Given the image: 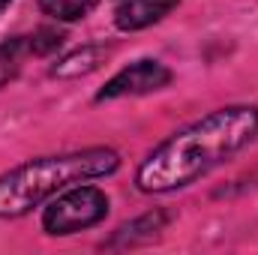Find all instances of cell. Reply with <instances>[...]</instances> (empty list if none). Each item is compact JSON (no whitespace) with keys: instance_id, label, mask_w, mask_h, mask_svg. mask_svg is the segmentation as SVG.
<instances>
[{"instance_id":"cell-7","label":"cell","mask_w":258,"mask_h":255,"mask_svg":"<svg viewBox=\"0 0 258 255\" xmlns=\"http://www.w3.org/2000/svg\"><path fill=\"white\" fill-rule=\"evenodd\" d=\"M24 54H30L27 36H18V39H3V42H0V87H3V84H9V81L18 75Z\"/></svg>"},{"instance_id":"cell-1","label":"cell","mask_w":258,"mask_h":255,"mask_svg":"<svg viewBox=\"0 0 258 255\" xmlns=\"http://www.w3.org/2000/svg\"><path fill=\"white\" fill-rule=\"evenodd\" d=\"M258 135L255 105H228L216 108L192 126L180 129L162 141L138 168L141 192H171L189 186L210 168L228 162Z\"/></svg>"},{"instance_id":"cell-5","label":"cell","mask_w":258,"mask_h":255,"mask_svg":"<svg viewBox=\"0 0 258 255\" xmlns=\"http://www.w3.org/2000/svg\"><path fill=\"white\" fill-rule=\"evenodd\" d=\"M177 6V0H123L117 6V27L120 30H141L150 27L153 21H159L162 15H168Z\"/></svg>"},{"instance_id":"cell-9","label":"cell","mask_w":258,"mask_h":255,"mask_svg":"<svg viewBox=\"0 0 258 255\" xmlns=\"http://www.w3.org/2000/svg\"><path fill=\"white\" fill-rule=\"evenodd\" d=\"M27 45H30V54H51L54 48L63 45V33L57 27H39L33 36H27Z\"/></svg>"},{"instance_id":"cell-4","label":"cell","mask_w":258,"mask_h":255,"mask_svg":"<svg viewBox=\"0 0 258 255\" xmlns=\"http://www.w3.org/2000/svg\"><path fill=\"white\" fill-rule=\"evenodd\" d=\"M171 81V72L156 60H138V63L120 69L102 90L96 99H117V96H138V93H150L159 90Z\"/></svg>"},{"instance_id":"cell-8","label":"cell","mask_w":258,"mask_h":255,"mask_svg":"<svg viewBox=\"0 0 258 255\" xmlns=\"http://www.w3.org/2000/svg\"><path fill=\"white\" fill-rule=\"evenodd\" d=\"M96 3H99V0H39L42 12L51 15V18H57V21H78V18H84Z\"/></svg>"},{"instance_id":"cell-2","label":"cell","mask_w":258,"mask_h":255,"mask_svg":"<svg viewBox=\"0 0 258 255\" xmlns=\"http://www.w3.org/2000/svg\"><path fill=\"white\" fill-rule=\"evenodd\" d=\"M120 156L105 147H90L63 156H39L30 159L0 177V216H21L51 198L54 192L66 189L69 183L105 177L117 171Z\"/></svg>"},{"instance_id":"cell-3","label":"cell","mask_w":258,"mask_h":255,"mask_svg":"<svg viewBox=\"0 0 258 255\" xmlns=\"http://www.w3.org/2000/svg\"><path fill=\"white\" fill-rule=\"evenodd\" d=\"M108 213V198L96 186H75L57 195L45 213H42V228L48 234H72L81 228L96 225Z\"/></svg>"},{"instance_id":"cell-6","label":"cell","mask_w":258,"mask_h":255,"mask_svg":"<svg viewBox=\"0 0 258 255\" xmlns=\"http://www.w3.org/2000/svg\"><path fill=\"white\" fill-rule=\"evenodd\" d=\"M102 57H105V48H102V45H84V48L66 54L63 60L54 66V75H60V78H75V75L93 72L96 66L102 63Z\"/></svg>"},{"instance_id":"cell-10","label":"cell","mask_w":258,"mask_h":255,"mask_svg":"<svg viewBox=\"0 0 258 255\" xmlns=\"http://www.w3.org/2000/svg\"><path fill=\"white\" fill-rule=\"evenodd\" d=\"M6 6H9V0H0V12H3V9H6Z\"/></svg>"}]
</instances>
